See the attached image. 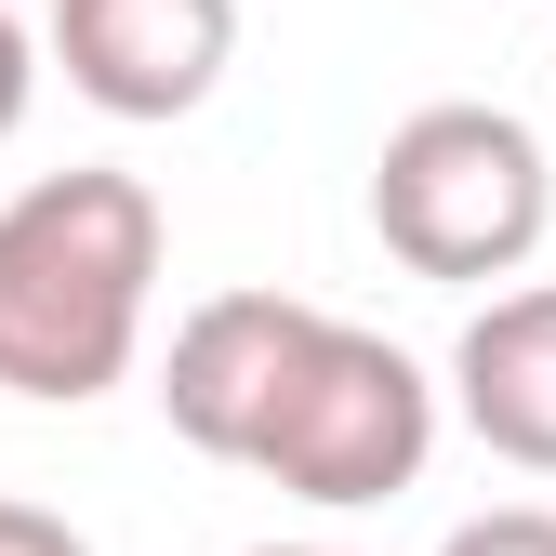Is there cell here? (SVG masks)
<instances>
[{
	"label": "cell",
	"instance_id": "cell-6",
	"mask_svg": "<svg viewBox=\"0 0 556 556\" xmlns=\"http://www.w3.org/2000/svg\"><path fill=\"white\" fill-rule=\"evenodd\" d=\"M451 410L477 425V451H504L517 477H556V278L491 292L451 344Z\"/></svg>",
	"mask_w": 556,
	"mask_h": 556
},
{
	"label": "cell",
	"instance_id": "cell-4",
	"mask_svg": "<svg viewBox=\"0 0 556 556\" xmlns=\"http://www.w3.org/2000/svg\"><path fill=\"white\" fill-rule=\"evenodd\" d=\"M53 66L106 119H199L239 66V0H53Z\"/></svg>",
	"mask_w": 556,
	"mask_h": 556
},
{
	"label": "cell",
	"instance_id": "cell-8",
	"mask_svg": "<svg viewBox=\"0 0 556 556\" xmlns=\"http://www.w3.org/2000/svg\"><path fill=\"white\" fill-rule=\"evenodd\" d=\"M27 93H40V40L14 27V0H0V147L27 132Z\"/></svg>",
	"mask_w": 556,
	"mask_h": 556
},
{
	"label": "cell",
	"instance_id": "cell-2",
	"mask_svg": "<svg viewBox=\"0 0 556 556\" xmlns=\"http://www.w3.org/2000/svg\"><path fill=\"white\" fill-rule=\"evenodd\" d=\"M556 226V160L517 106H410L371 160V239L410 278H451V292H491L517 278Z\"/></svg>",
	"mask_w": 556,
	"mask_h": 556
},
{
	"label": "cell",
	"instance_id": "cell-7",
	"mask_svg": "<svg viewBox=\"0 0 556 556\" xmlns=\"http://www.w3.org/2000/svg\"><path fill=\"white\" fill-rule=\"evenodd\" d=\"M438 556H556V504H491V517H464Z\"/></svg>",
	"mask_w": 556,
	"mask_h": 556
},
{
	"label": "cell",
	"instance_id": "cell-1",
	"mask_svg": "<svg viewBox=\"0 0 556 556\" xmlns=\"http://www.w3.org/2000/svg\"><path fill=\"white\" fill-rule=\"evenodd\" d=\"M160 305V186L147 173H40L0 199V384L80 410L132 384Z\"/></svg>",
	"mask_w": 556,
	"mask_h": 556
},
{
	"label": "cell",
	"instance_id": "cell-10",
	"mask_svg": "<svg viewBox=\"0 0 556 556\" xmlns=\"http://www.w3.org/2000/svg\"><path fill=\"white\" fill-rule=\"evenodd\" d=\"M252 556H344V543H252Z\"/></svg>",
	"mask_w": 556,
	"mask_h": 556
},
{
	"label": "cell",
	"instance_id": "cell-3",
	"mask_svg": "<svg viewBox=\"0 0 556 556\" xmlns=\"http://www.w3.org/2000/svg\"><path fill=\"white\" fill-rule=\"evenodd\" d=\"M425 451H438V384H425V358L318 305V331L292 344L278 410H265V438H252V477L292 491V504L358 517V504H397L410 477H425Z\"/></svg>",
	"mask_w": 556,
	"mask_h": 556
},
{
	"label": "cell",
	"instance_id": "cell-9",
	"mask_svg": "<svg viewBox=\"0 0 556 556\" xmlns=\"http://www.w3.org/2000/svg\"><path fill=\"white\" fill-rule=\"evenodd\" d=\"M0 556H93V543L66 530L53 504H0Z\"/></svg>",
	"mask_w": 556,
	"mask_h": 556
},
{
	"label": "cell",
	"instance_id": "cell-5",
	"mask_svg": "<svg viewBox=\"0 0 556 556\" xmlns=\"http://www.w3.org/2000/svg\"><path fill=\"white\" fill-rule=\"evenodd\" d=\"M305 331H318L305 292H213V305H186V318H173V358H160L173 438L213 451V464H252L265 410H278V371H292Z\"/></svg>",
	"mask_w": 556,
	"mask_h": 556
}]
</instances>
